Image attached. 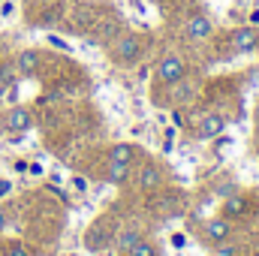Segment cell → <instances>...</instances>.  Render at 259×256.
<instances>
[{"mask_svg": "<svg viewBox=\"0 0 259 256\" xmlns=\"http://www.w3.org/2000/svg\"><path fill=\"white\" fill-rule=\"evenodd\" d=\"M139 55H142V39H139L136 33H124V36H118L115 46H112V58H115L118 64H136Z\"/></svg>", "mask_w": 259, "mask_h": 256, "instance_id": "cell-1", "label": "cell"}, {"mask_svg": "<svg viewBox=\"0 0 259 256\" xmlns=\"http://www.w3.org/2000/svg\"><path fill=\"white\" fill-rule=\"evenodd\" d=\"M42 256H52V253H42Z\"/></svg>", "mask_w": 259, "mask_h": 256, "instance_id": "cell-30", "label": "cell"}, {"mask_svg": "<svg viewBox=\"0 0 259 256\" xmlns=\"http://www.w3.org/2000/svg\"><path fill=\"white\" fill-rule=\"evenodd\" d=\"M256 250H259V241H256Z\"/></svg>", "mask_w": 259, "mask_h": 256, "instance_id": "cell-29", "label": "cell"}, {"mask_svg": "<svg viewBox=\"0 0 259 256\" xmlns=\"http://www.w3.org/2000/svg\"><path fill=\"white\" fill-rule=\"evenodd\" d=\"M211 30H214V24H211V18L208 15H190V21H187V36L190 39H208L211 36Z\"/></svg>", "mask_w": 259, "mask_h": 256, "instance_id": "cell-10", "label": "cell"}, {"mask_svg": "<svg viewBox=\"0 0 259 256\" xmlns=\"http://www.w3.org/2000/svg\"><path fill=\"white\" fill-rule=\"evenodd\" d=\"M136 157H139V151L133 148V145H127V142H121V145H115L112 151H109V160H115V163H136Z\"/></svg>", "mask_w": 259, "mask_h": 256, "instance_id": "cell-13", "label": "cell"}, {"mask_svg": "<svg viewBox=\"0 0 259 256\" xmlns=\"http://www.w3.org/2000/svg\"><path fill=\"white\" fill-rule=\"evenodd\" d=\"M6 130L9 133H24V130L33 127V115H30V109H24V106H12L9 112H6Z\"/></svg>", "mask_w": 259, "mask_h": 256, "instance_id": "cell-6", "label": "cell"}, {"mask_svg": "<svg viewBox=\"0 0 259 256\" xmlns=\"http://www.w3.org/2000/svg\"><path fill=\"white\" fill-rule=\"evenodd\" d=\"M9 193H12V181H9V178H0V199L9 196Z\"/></svg>", "mask_w": 259, "mask_h": 256, "instance_id": "cell-22", "label": "cell"}, {"mask_svg": "<svg viewBox=\"0 0 259 256\" xmlns=\"http://www.w3.org/2000/svg\"><path fill=\"white\" fill-rule=\"evenodd\" d=\"M49 42H52L55 49H64V52H69V46H66L64 39H58V36H49Z\"/></svg>", "mask_w": 259, "mask_h": 256, "instance_id": "cell-24", "label": "cell"}, {"mask_svg": "<svg viewBox=\"0 0 259 256\" xmlns=\"http://www.w3.org/2000/svg\"><path fill=\"white\" fill-rule=\"evenodd\" d=\"M3 94H6V84H0V100H3Z\"/></svg>", "mask_w": 259, "mask_h": 256, "instance_id": "cell-28", "label": "cell"}, {"mask_svg": "<svg viewBox=\"0 0 259 256\" xmlns=\"http://www.w3.org/2000/svg\"><path fill=\"white\" fill-rule=\"evenodd\" d=\"M27 172H30V175H42V166H39V163H30Z\"/></svg>", "mask_w": 259, "mask_h": 256, "instance_id": "cell-25", "label": "cell"}, {"mask_svg": "<svg viewBox=\"0 0 259 256\" xmlns=\"http://www.w3.org/2000/svg\"><path fill=\"white\" fill-rule=\"evenodd\" d=\"M235 190H238V187H235L232 181H226V184H220V190H217V193H220V196L226 199V196H232V193H235Z\"/></svg>", "mask_w": 259, "mask_h": 256, "instance_id": "cell-21", "label": "cell"}, {"mask_svg": "<svg viewBox=\"0 0 259 256\" xmlns=\"http://www.w3.org/2000/svg\"><path fill=\"white\" fill-rule=\"evenodd\" d=\"M232 49H235V55H253V52H259V30L253 24L238 27L232 33Z\"/></svg>", "mask_w": 259, "mask_h": 256, "instance_id": "cell-3", "label": "cell"}, {"mask_svg": "<svg viewBox=\"0 0 259 256\" xmlns=\"http://www.w3.org/2000/svg\"><path fill=\"white\" fill-rule=\"evenodd\" d=\"M250 24H253V27L259 24V9H253V12H250Z\"/></svg>", "mask_w": 259, "mask_h": 256, "instance_id": "cell-27", "label": "cell"}, {"mask_svg": "<svg viewBox=\"0 0 259 256\" xmlns=\"http://www.w3.org/2000/svg\"><path fill=\"white\" fill-rule=\"evenodd\" d=\"M127 256H157V247H154L151 241L142 238V241H136V244L127 250Z\"/></svg>", "mask_w": 259, "mask_h": 256, "instance_id": "cell-17", "label": "cell"}, {"mask_svg": "<svg viewBox=\"0 0 259 256\" xmlns=\"http://www.w3.org/2000/svg\"><path fill=\"white\" fill-rule=\"evenodd\" d=\"M12 12H15V3H12V0H6V3L0 6V18H9Z\"/></svg>", "mask_w": 259, "mask_h": 256, "instance_id": "cell-20", "label": "cell"}, {"mask_svg": "<svg viewBox=\"0 0 259 256\" xmlns=\"http://www.w3.org/2000/svg\"><path fill=\"white\" fill-rule=\"evenodd\" d=\"M190 97H193V84L184 81V78H178V81H175V91H172V100H175V103H187Z\"/></svg>", "mask_w": 259, "mask_h": 256, "instance_id": "cell-16", "label": "cell"}, {"mask_svg": "<svg viewBox=\"0 0 259 256\" xmlns=\"http://www.w3.org/2000/svg\"><path fill=\"white\" fill-rule=\"evenodd\" d=\"M214 256H235V247L229 241H220V244H214Z\"/></svg>", "mask_w": 259, "mask_h": 256, "instance_id": "cell-19", "label": "cell"}, {"mask_svg": "<svg viewBox=\"0 0 259 256\" xmlns=\"http://www.w3.org/2000/svg\"><path fill=\"white\" fill-rule=\"evenodd\" d=\"M109 241H115V238H112V232H106V220H100L97 226H91L88 235H84V244H88L91 250H100V247H106Z\"/></svg>", "mask_w": 259, "mask_h": 256, "instance_id": "cell-12", "label": "cell"}, {"mask_svg": "<svg viewBox=\"0 0 259 256\" xmlns=\"http://www.w3.org/2000/svg\"><path fill=\"white\" fill-rule=\"evenodd\" d=\"M39 61H42V55H39L36 49H24V52H18V58H15L18 75H33V72L39 69Z\"/></svg>", "mask_w": 259, "mask_h": 256, "instance_id": "cell-11", "label": "cell"}, {"mask_svg": "<svg viewBox=\"0 0 259 256\" xmlns=\"http://www.w3.org/2000/svg\"><path fill=\"white\" fill-rule=\"evenodd\" d=\"M6 223H9V220H6V211H3V208H0V232H3V229H6Z\"/></svg>", "mask_w": 259, "mask_h": 256, "instance_id": "cell-26", "label": "cell"}, {"mask_svg": "<svg viewBox=\"0 0 259 256\" xmlns=\"http://www.w3.org/2000/svg\"><path fill=\"white\" fill-rule=\"evenodd\" d=\"M72 187H75V193H84L88 190V181L84 178H72Z\"/></svg>", "mask_w": 259, "mask_h": 256, "instance_id": "cell-23", "label": "cell"}, {"mask_svg": "<svg viewBox=\"0 0 259 256\" xmlns=\"http://www.w3.org/2000/svg\"><path fill=\"white\" fill-rule=\"evenodd\" d=\"M133 175H136V181H139L142 190H157V187H163V172H160L157 163H142Z\"/></svg>", "mask_w": 259, "mask_h": 256, "instance_id": "cell-5", "label": "cell"}, {"mask_svg": "<svg viewBox=\"0 0 259 256\" xmlns=\"http://www.w3.org/2000/svg\"><path fill=\"white\" fill-rule=\"evenodd\" d=\"M130 178H133V166H130V163L106 160V169H103V181H106V184H127Z\"/></svg>", "mask_w": 259, "mask_h": 256, "instance_id": "cell-7", "label": "cell"}, {"mask_svg": "<svg viewBox=\"0 0 259 256\" xmlns=\"http://www.w3.org/2000/svg\"><path fill=\"white\" fill-rule=\"evenodd\" d=\"M3 256H30V250H27V247H24L21 241H12V244H6Z\"/></svg>", "mask_w": 259, "mask_h": 256, "instance_id": "cell-18", "label": "cell"}, {"mask_svg": "<svg viewBox=\"0 0 259 256\" xmlns=\"http://www.w3.org/2000/svg\"><path fill=\"white\" fill-rule=\"evenodd\" d=\"M223 214L232 220V217H244V214H250V199L247 196H238V193H232V196H226L223 199Z\"/></svg>", "mask_w": 259, "mask_h": 256, "instance_id": "cell-9", "label": "cell"}, {"mask_svg": "<svg viewBox=\"0 0 259 256\" xmlns=\"http://www.w3.org/2000/svg\"><path fill=\"white\" fill-rule=\"evenodd\" d=\"M205 232H208V241H211V244H220V241H229L232 223H229V217H217V220H208Z\"/></svg>", "mask_w": 259, "mask_h": 256, "instance_id": "cell-8", "label": "cell"}, {"mask_svg": "<svg viewBox=\"0 0 259 256\" xmlns=\"http://www.w3.org/2000/svg\"><path fill=\"white\" fill-rule=\"evenodd\" d=\"M160 3H166V0H160Z\"/></svg>", "mask_w": 259, "mask_h": 256, "instance_id": "cell-31", "label": "cell"}, {"mask_svg": "<svg viewBox=\"0 0 259 256\" xmlns=\"http://www.w3.org/2000/svg\"><path fill=\"white\" fill-rule=\"evenodd\" d=\"M199 139H205V142H211V139H217V136H223L226 133V115L223 112H208L202 121H199Z\"/></svg>", "mask_w": 259, "mask_h": 256, "instance_id": "cell-4", "label": "cell"}, {"mask_svg": "<svg viewBox=\"0 0 259 256\" xmlns=\"http://www.w3.org/2000/svg\"><path fill=\"white\" fill-rule=\"evenodd\" d=\"M154 75H157V81H160V84H175L178 78H184V75H187V64H184L178 55H166V58L157 64Z\"/></svg>", "mask_w": 259, "mask_h": 256, "instance_id": "cell-2", "label": "cell"}, {"mask_svg": "<svg viewBox=\"0 0 259 256\" xmlns=\"http://www.w3.org/2000/svg\"><path fill=\"white\" fill-rule=\"evenodd\" d=\"M15 81H18V66H15V61H0V84L15 88Z\"/></svg>", "mask_w": 259, "mask_h": 256, "instance_id": "cell-15", "label": "cell"}, {"mask_svg": "<svg viewBox=\"0 0 259 256\" xmlns=\"http://www.w3.org/2000/svg\"><path fill=\"white\" fill-rule=\"evenodd\" d=\"M136 241H142V229H136V226H130V229H124L121 235H115V247H118L121 253H127Z\"/></svg>", "mask_w": 259, "mask_h": 256, "instance_id": "cell-14", "label": "cell"}]
</instances>
